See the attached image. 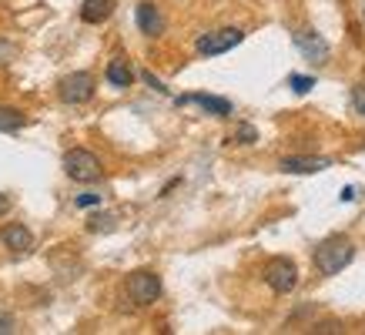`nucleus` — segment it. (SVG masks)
I'll use <instances>...</instances> for the list:
<instances>
[{
    "mask_svg": "<svg viewBox=\"0 0 365 335\" xmlns=\"http://www.w3.org/2000/svg\"><path fill=\"white\" fill-rule=\"evenodd\" d=\"M315 268H319L322 275H339L342 268L352 265L355 258V245L345 238V234H332V238H325L319 248H315Z\"/></svg>",
    "mask_w": 365,
    "mask_h": 335,
    "instance_id": "nucleus-1",
    "label": "nucleus"
},
{
    "mask_svg": "<svg viewBox=\"0 0 365 335\" xmlns=\"http://www.w3.org/2000/svg\"><path fill=\"white\" fill-rule=\"evenodd\" d=\"M64 171L71 181H81V185H91V181H101L104 168H101V158L88 148H71L64 155Z\"/></svg>",
    "mask_w": 365,
    "mask_h": 335,
    "instance_id": "nucleus-2",
    "label": "nucleus"
},
{
    "mask_svg": "<svg viewBox=\"0 0 365 335\" xmlns=\"http://www.w3.org/2000/svg\"><path fill=\"white\" fill-rule=\"evenodd\" d=\"M245 41V31L238 27H222V31H211V34H201L198 41H195V51L201 57H215V54H225V51H232Z\"/></svg>",
    "mask_w": 365,
    "mask_h": 335,
    "instance_id": "nucleus-3",
    "label": "nucleus"
},
{
    "mask_svg": "<svg viewBox=\"0 0 365 335\" xmlns=\"http://www.w3.org/2000/svg\"><path fill=\"white\" fill-rule=\"evenodd\" d=\"M262 275H265L268 289L278 292V295H288V292L299 285V268H295V262H288V258H272Z\"/></svg>",
    "mask_w": 365,
    "mask_h": 335,
    "instance_id": "nucleus-4",
    "label": "nucleus"
},
{
    "mask_svg": "<svg viewBox=\"0 0 365 335\" xmlns=\"http://www.w3.org/2000/svg\"><path fill=\"white\" fill-rule=\"evenodd\" d=\"M57 94H61V100L64 104H88L91 98H94V78L91 74H84V71H78V74H67L61 84H57Z\"/></svg>",
    "mask_w": 365,
    "mask_h": 335,
    "instance_id": "nucleus-5",
    "label": "nucleus"
},
{
    "mask_svg": "<svg viewBox=\"0 0 365 335\" xmlns=\"http://www.w3.org/2000/svg\"><path fill=\"white\" fill-rule=\"evenodd\" d=\"M128 295L138 305H155L161 299V275H155V272H134V275H128Z\"/></svg>",
    "mask_w": 365,
    "mask_h": 335,
    "instance_id": "nucleus-6",
    "label": "nucleus"
},
{
    "mask_svg": "<svg viewBox=\"0 0 365 335\" xmlns=\"http://www.w3.org/2000/svg\"><path fill=\"white\" fill-rule=\"evenodd\" d=\"M292 41H295V47L309 57L312 64H325V61H329V44H325V37H322V34H315V31L305 27V31H295Z\"/></svg>",
    "mask_w": 365,
    "mask_h": 335,
    "instance_id": "nucleus-7",
    "label": "nucleus"
},
{
    "mask_svg": "<svg viewBox=\"0 0 365 335\" xmlns=\"http://www.w3.org/2000/svg\"><path fill=\"white\" fill-rule=\"evenodd\" d=\"M0 242L11 248L14 255H27L34 248V234L24 225H7V228H0Z\"/></svg>",
    "mask_w": 365,
    "mask_h": 335,
    "instance_id": "nucleus-8",
    "label": "nucleus"
},
{
    "mask_svg": "<svg viewBox=\"0 0 365 335\" xmlns=\"http://www.w3.org/2000/svg\"><path fill=\"white\" fill-rule=\"evenodd\" d=\"M282 171L285 175H315V171H325V168H332V161L329 158H312V155H305V158H282Z\"/></svg>",
    "mask_w": 365,
    "mask_h": 335,
    "instance_id": "nucleus-9",
    "label": "nucleus"
},
{
    "mask_svg": "<svg viewBox=\"0 0 365 335\" xmlns=\"http://www.w3.org/2000/svg\"><path fill=\"white\" fill-rule=\"evenodd\" d=\"M178 104H198V108H205L215 118H228L232 114V100L211 98V94H185V98H178Z\"/></svg>",
    "mask_w": 365,
    "mask_h": 335,
    "instance_id": "nucleus-10",
    "label": "nucleus"
},
{
    "mask_svg": "<svg viewBox=\"0 0 365 335\" xmlns=\"http://www.w3.org/2000/svg\"><path fill=\"white\" fill-rule=\"evenodd\" d=\"M134 17H138V27H141V34H148V37H158V34L165 31V17L158 14L155 4H141Z\"/></svg>",
    "mask_w": 365,
    "mask_h": 335,
    "instance_id": "nucleus-11",
    "label": "nucleus"
},
{
    "mask_svg": "<svg viewBox=\"0 0 365 335\" xmlns=\"http://www.w3.org/2000/svg\"><path fill=\"white\" fill-rule=\"evenodd\" d=\"M114 11V0H84L81 4V21L84 24H104Z\"/></svg>",
    "mask_w": 365,
    "mask_h": 335,
    "instance_id": "nucleus-12",
    "label": "nucleus"
},
{
    "mask_svg": "<svg viewBox=\"0 0 365 335\" xmlns=\"http://www.w3.org/2000/svg\"><path fill=\"white\" fill-rule=\"evenodd\" d=\"M108 81H111L114 88H128V84L134 81L131 64H128V61H121V57H118V61H111V64H108Z\"/></svg>",
    "mask_w": 365,
    "mask_h": 335,
    "instance_id": "nucleus-13",
    "label": "nucleus"
},
{
    "mask_svg": "<svg viewBox=\"0 0 365 335\" xmlns=\"http://www.w3.org/2000/svg\"><path fill=\"white\" fill-rule=\"evenodd\" d=\"M24 128V114L17 108H7V104H0V131L4 134H14Z\"/></svg>",
    "mask_w": 365,
    "mask_h": 335,
    "instance_id": "nucleus-14",
    "label": "nucleus"
},
{
    "mask_svg": "<svg viewBox=\"0 0 365 335\" xmlns=\"http://www.w3.org/2000/svg\"><path fill=\"white\" fill-rule=\"evenodd\" d=\"M312 84H315V81H312V78H302V74H292V78H288V88L295 91V94H309Z\"/></svg>",
    "mask_w": 365,
    "mask_h": 335,
    "instance_id": "nucleus-15",
    "label": "nucleus"
},
{
    "mask_svg": "<svg viewBox=\"0 0 365 335\" xmlns=\"http://www.w3.org/2000/svg\"><path fill=\"white\" fill-rule=\"evenodd\" d=\"M88 228H91V232H111L114 218H111V215H94V218L88 222Z\"/></svg>",
    "mask_w": 365,
    "mask_h": 335,
    "instance_id": "nucleus-16",
    "label": "nucleus"
},
{
    "mask_svg": "<svg viewBox=\"0 0 365 335\" xmlns=\"http://www.w3.org/2000/svg\"><path fill=\"white\" fill-rule=\"evenodd\" d=\"M255 138H258V131H255L252 124H242V128L235 131V141H238V145H255Z\"/></svg>",
    "mask_w": 365,
    "mask_h": 335,
    "instance_id": "nucleus-17",
    "label": "nucleus"
},
{
    "mask_svg": "<svg viewBox=\"0 0 365 335\" xmlns=\"http://www.w3.org/2000/svg\"><path fill=\"white\" fill-rule=\"evenodd\" d=\"M101 195H78V198H74V205H78V208H91V205H101Z\"/></svg>",
    "mask_w": 365,
    "mask_h": 335,
    "instance_id": "nucleus-18",
    "label": "nucleus"
},
{
    "mask_svg": "<svg viewBox=\"0 0 365 335\" xmlns=\"http://www.w3.org/2000/svg\"><path fill=\"white\" fill-rule=\"evenodd\" d=\"M17 332V325H14V319L7 312H0V335H14Z\"/></svg>",
    "mask_w": 365,
    "mask_h": 335,
    "instance_id": "nucleus-19",
    "label": "nucleus"
},
{
    "mask_svg": "<svg viewBox=\"0 0 365 335\" xmlns=\"http://www.w3.org/2000/svg\"><path fill=\"white\" fill-rule=\"evenodd\" d=\"M352 100H355V108L365 114V91L362 88H355V94H352Z\"/></svg>",
    "mask_w": 365,
    "mask_h": 335,
    "instance_id": "nucleus-20",
    "label": "nucleus"
},
{
    "mask_svg": "<svg viewBox=\"0 0 365 335\" xmlns=\"http://www.w3.org/2000/svg\"><path fill=\"white\" fill-rule=\"evenodd\" d=\"M144 81H148V84H151L155 91H168L165 84H161V81H155V74H144Z\"/></svg>",
    "mask_w": 365,
    "mask_h": 335,
    "instance_id": "nucleus-21",
    "label": "nucleus"
},
{
    "mask_svg": "<svg viewBox=\"0 0 365 335\" xmlns=\"http://www.w3.org/2000/svg\"><path fill=\"white\" fill-rule=\"evenodd\" d=\"M11 212V198H7V195H0V215H7Z\"/></svg>",
    "mask_w": 365,
    "mask_h": 335,
    "instance_id": "nucleus-22",
    "label": "nucleus"
}]
</instances>
